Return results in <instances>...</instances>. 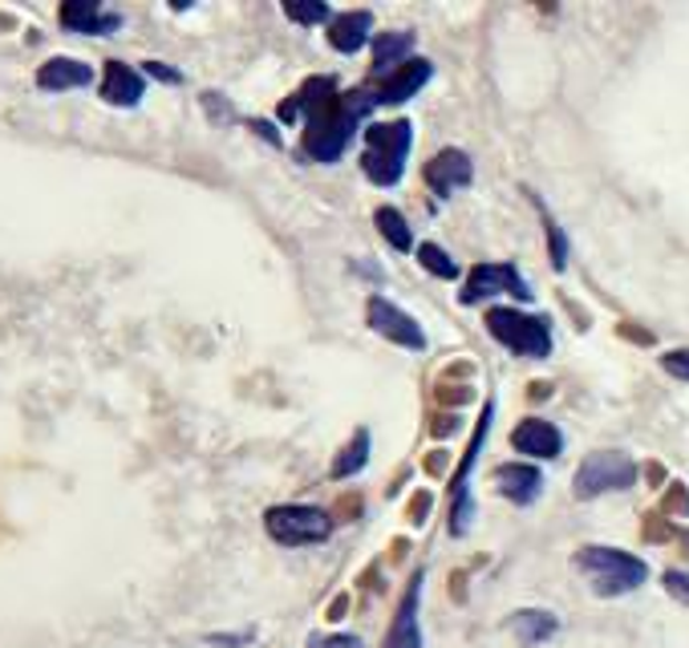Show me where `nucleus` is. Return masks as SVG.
Wrapping results in <instances>:
<instances>
[{"instance_id":"1","label":"nucleus","mask_w":689,"mask_h":648,"mask_svg":"<svg viewBox=\"0 0 689 648\" xmlns=\"http://www.w3.org/2000/svg\"><path fill=\"white\" fill-rule=\"evenodd\" d=\"M369 110H378L373 90L341 94L337 78H312L280 106V119H305V154L312 163L333 166L349 151V142L357 138V126L369 119Z\"/></svg>"},{"instance_id":"2","label":"nucleus","mask_w":689,"mask_h":648,"mask_svg":"<svg viewBox=\"0 0 689 648\" xmlns=\"http://www.w3.org/2000/svg\"><path fill=\"white\" fill-rule=\"evenodd\" d=\"M572 567L588 579V588L600 596V600H617V596H629V592L645 588L649 579V564L641 555L625 552V547H608V543H588L580 552L572 555Z\"/></svg>"},{"instance_id":"3","label":"nucleus","mask_w":689,"mask_h":648,"mask_svg":"<svg viewBox=\"0 0 689 648\" xmlns=\"http://www.w3.org/2000/svg\"><path fill=\"white\" fill-rule=\"evenodd\" d=\"M414 151V122L390 119L366 126V154H361V175L373 187H398L405 175V158Z\"/></svg>"},{"instance_id":"4","label":"nucleus","mask_w":689,"mask_h":648,"mask_svg":"<svg viewBox=\"0 0 689 648\" xmlns=\"http://www.w3.org/2000/svg\"><path fill=\"white\" fill-rule=\"evenodd\" d=\"M487 332L515 357L527 361H547L556 349V332L547 312H523V308H491Z\"/></svg>"},{"instance_id":"5","label":"nucleus","mask_w":689,"mask_h":648,"mask_svg":"<svg viewBox=\"0 0 689 648\" xmlns=\"http://www.w3.org/2000/svg\"><path fill=\"white\" fill-rule=\"evenodd\" d=\"M333 515L312 503H276L264 511V531L280 547H321L333 539Z\"/></svg>"},{"instance_id":"6","label":"nucleus","mask_w":689,"mask_h":648,"mask_svg":"<svg viewBox=\"0 0 689 648\" xmlns=\"http://www.w3.org/2000/svg\"><path fill=\"white\" fill-rule=\"evenodd\" d=\"M637 479H641V466H637V459H633L629 450H593V454L576 466L572 495L588 503V498L629 491V486H637Z\"/></svg>"},{"instance_id":"7","label":"nucleus","mask_w":689,"mask_h":648,"mask_svg":"<svg viewBox=\"0 0 689 648\" xmlns=\"http://www.w3.org/2000/svg\"><path fill=\"white\" fill-rule=\"evenodd\" d=\"M491 418H495V398H487V405H483V413H479L475 438H471V446H466L463 462H459V471H454V479H451V523H446V527H451L454 539H463L479 515L475 495H471V474H475V462H479V454H483V442H487V434H491Z\"/></svg>"},{"instance_id":"8","label":"nucleus","mask_w":689,"mask_h":648,"mask_svg":"<svg viewBox=\"0 0 689 648\" xmlns=\"http://www.w3.org/2000/svg\"><path fill=\"white\" fill-rule=\"evenodd\" d=\"M491 296H515L520 305L532 300V284L523 280V271L515 264H475L466 271V284L459 292V305H483Z\"/></svg>"},{"instance_id":"9","label":"nucleus","mask_w":689,"mask_h":648,"mask_svg":"<svg viewBox=\"0 0 689 648\" xmlns=\"http://www.w3.org/2000/svg\"><path fill=\"white\" fill-rule=\"evenodd\" d=\"M366 325L378 337H385L398 349H410V353H426V329L418 325L405 308H398L390 296H369L366 300Z\"/></svg>"},{"instance_id":"10","label":"nucleus","mask_w":689,"mask_h":648,"mask_svg":"<svg viewBox=\"0 0 689 648\" xmlns=\"http://www.w3.org/2000/svg\"><path fill=\"white\" fill-rule=\"evenodd\" d=\"M422 178H426V187L439 199H451V195H459V191H466L475 183V158L466 151H459V146H446V151H439L430 158Z\"/></svg>"},{"instance_id":"11","label":"nucleus","mask_w":689,"mask_h":648,"mask_svg":"<svg viewBox=\"0 0 689 648\" xmlns=\"http://www.w3.org/2000/svg\"><path fill=\"white\" fill-rule=\"evenodd\" d=\"M422 588H426V572H414L381 648H422Z\"/></svg>"},{"instance_id":"12","label":"nucleus","mask_w":689,"mask_h":648,"mask_svg":"<svg viewBox=\"0 0 689 648\" xmlns=\"http://www.w3.org/2000/svg\"><path fill=\"white\" fill-rule=\"evenodd\" d=\"M58 17H61V29L85 37H110L122 29V12L110 9V4H97V0H65L58 9Z\"/></svg>"},{"instance_id":"13","label":"nucleus","mask_w":689,"mask_h":648,"mask_svg":"<svg viewBox=\"0 0 689 648\" xmlns=\"http://www.w3.org/2000/svg\"><path fill=\"white\" fill-rule=\"evenodd\" d=\"M512 450H520L523 459L535 462H552L564 454V430L547 418H523L512 430Z\"/></svg>"},{"instance_id":"14","label":"nucleus","mask_w":689,"mask_h":648,"mask_svg":"<svg viewBox=\"0 0 689 648\" xmlns=\"http://www.w3.org/2000/svg\"><path fill=\"white\" fill-rule=\"evenodd\" d=\"M430 78H434V65H430L426 58H410L405 65H398L393 73L381 78L373 97H378V106H398V102H405V97L422 94V90L430 85Z\"/></svg>"},{"instance_id":"15","label":"nucleus","mask_w":689,"mask_h":648,"mask_svg":"<svg viewBox=\"0 0 689 648\" xmlns=\"http://www.w3.org/2000/svg\"><path fill=\"white\" fill-rule=\"evenodd\" d=\"M146 94V78L143 70H134L126 61H106L102 70V102L119 110H134Z\"/></svg>"},{"instance_id":"16","label":"nucleus","mask_w":689,"mask_h":648,"mask_svg":"<svg viewBox=\"0 0 689 648\" xmlns=\"http://www.w3.org/2000/svg\"><path fill=\"white\" fill-rule=\"evenodd\" d=\"M495 491L515 507H532L535 498L544 495V474L532 462H503L495 471Z\"/></svg>"},{"instance_id":"17","label":"nucleus","mask_w":689,"mask_h":648,"mask_svg":"<svg viewBox=\"0 0 689 648\" xmlns=\"http://www.w3.org/2000/svg\"><path fill=\"white\" fill-rule=\"evenodd\" d=\"M373 41V12L369 9H349V12H333L329 21V45L344 58H353Z\"/></svg>"},{"instance_id":"18","label":"nucleus","mask_w":689,"mask_h":648,"mask_svg":"<svg viewBox=\"0 0 689 648\" xmlns=\"http://www.w3.org/2000/svg\"><path fill=\"white\" fill-rule=\"evenodd\" d=\"M94 82V70L78 58H49L41 70H37V90L45 94H65V90H85Z\"/></svg>"},{"instance_id":"19","label":"nucleus","mask_w":689,"mask_h":648,"mask_svg":"<svg viewBox=\"0 0 689 648\" xmlns=\"http://www.w3.org/2000/svg\"><path fill=\"white\" fill-rule=\"evenodd\" d=\"M507 632H512L523 648L547 645V640L559 632V616L547 613V608H520V613L507 616Z\"/></svg>"},{"instance_id":"20","label":"nucleus","mask_w":689,"mask_h":648,"mask_svg":"<svg viewBox=\"0 0 689 648\" xmlns=\"http://www.w3.org/2000/svg\"><path fill=\"white\" fill-rule=\"evenodd\" d=\"M414 41L418 37L410 33V29H398V33H373V41H369V49H373V73H393L398 65H405L410 61V53H414Z\"/></svg>"},{"instance_id":"21","label":"nucleus","mask_w":689,"mask_h":648,"mask_svg":"<svg viewBox=\"0 0 689 648\" xmlns=\"http://www.w3.org/2000/svg\"><path fill=\"white\" fill-rule=\"evenodd\" d=\"M373 224H378L381 239H385L393 251H414L418 248L414 227H410V219H405L398 207H378V212H373Z\"/></svg>"},{"instance_id":"22","label":"nucleus","mask_w":689,"mask_h":648,"mask_svg":"<svg viewBox=\"0 0 689 648\" xmlns=\"http://www.w3.org/2000/svg\"><path fill=\"white\" fill-rule=\"evenodd\" d=\"M366 466H369V430L361 425V430H353L349 446H341V454L333 459L329 474H333L337 483H341V479H353V474H361Z\"/></svg>"},{"instance_id":"23","label":"nucleus","mask_w":689,"mask_h":648,"mask_svg":"<svg viewBox=\"0 0 689 648\" xmlns=\"http://www.w3.org/2000/svg\"><path fill=\"white\" fill-rule=\"evenodd\" d=\"M527 195H532V203L539 207V219H544V236H547V256H552V268L564 271V268H568V251H572L568 248V236H564V227L552 219V212L544 207V199H539L535 191H527Z\"/></svg>"},{"instance_id":"24","label":"nucleus","mask_w":689,"mask_h":648,"mask_svg":"<svg viewBox=\"0 0 689 648\" xmlns=\"http://www.w3.org/2000/svg\"><path fill=\"white\" fill-rule=\"evenodd\" d=\"M418 264L430 271V276H439V280H459V264H454V256L446 248H439V244H418Z\"/></svg>"},{"instance_id":"25","label":"nucleus","mask_w":689,"mask_h":648,"mask_svg":"<svg viewBox=\"0 0 689 648\" xmlns=\"http://www.w3.org/2000/svg\"><path fill=\"white\" fill-rule=\"evenodd\" d=\"M285 17L292 24H305V29H312V24H329V21H333V9H329L325 0H312V4H285Z\"/></svg>"},{"instance_id":"26","label":"nucleus","mask_w":689,"mask_h":648,"mask_svg":"<svg viewBox=\"0 0 689 648\" xmlns=\"http://www.w3.org/2000/svg\"><path fill=\"white\" fill-rule=\"evenodd\" d=\"M661 584H666V592L673 596V600L689 608V572H681V567H669L666 576H661Z\"/></svg>"},{"instance_id":"27","label":"nucleus","mask_w":689,"mask_h":648,"mask_svg":"<svg viewBox=\"0 0 689 648\" xmlns=\"http://www.w3.org/2000/svg\"><path fill=\"white\" fill-rule=\"evenodd\" d=\"M661 369H666L669 378L689 381V349H669V353H661Z\"/></svg>"},{"instance_id":"28","label":"nucleus","mask_w":689,"mask_h":648,"mask_svg":"<svg viewBox=\"0 0 689 648\" xmlns=\"http://www.w3.org/2000/svg\"><path fill=\"white\" fill-rule=\"evenodd\" d=\"M203 110H207V119H219V122H232V106H227V97L224 94H203Z\"/></svg>"},{"instance_id":"29","label":"nucleus","mask_w":689,"mask_h":648,"mask_svg":"<svg viewBox=\"0 0 689 648\" xmlns=\"http://www.w3.org/2000/svg\"><path fill=\"white\" fill-rule=\"evenodd\" d=\"M143 78H155V82H171V85L183 82V73L163 65V61H143Z\"/></svg>"},{"instance_id":"30","label":"nucleus","mask_w":689,"mask_h":648,"mask_svg":"<svg viewBox=\"0 0 689 648\" xmlns=\"http://www.w3.org/2000/svg\"><path fill=\"white\" fill-rule=\"evenodd\" d=\"M248 130H251V134H260V138L268 142V146H272V151H280V146H285V138H280V130H276L268 119H251V122H248Z\"/></svg>"},{"instance_id":"31","label":"nucleus","mask_w":689,"mask_h":648,"mask_svg":"<svg viewBox=\"0 0 689 648\" xmlns=\"http://www.w3.org/2000/svg\"><path fill=\"white\" fill-rule=\"evenodd\" d=\"M309 648H366L361 637H312Z\"/></svg>"}]
</instances>
